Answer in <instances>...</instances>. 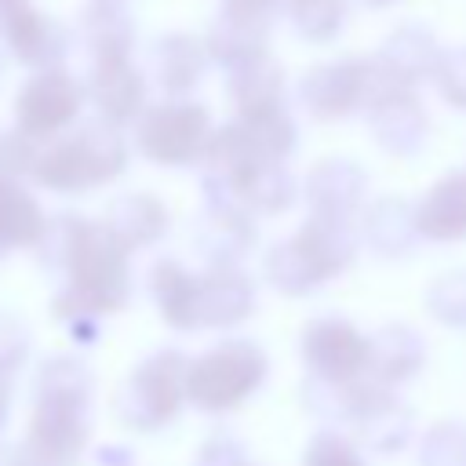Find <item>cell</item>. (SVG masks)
<instances>
[{
	"instance_id": "obj_1",
	"label": "cell",
	"mask_w": 466,
	"mask_h": 466,
	"mask_svg": "<svg viewBox=\"0 0 466 466\" xmlns=\"http://www.w3.org/2000/svg\"><path fill=\"white\" fill-rule=\"evenodd\" d=\"M124 142L109 131V127H87L76 138L33 149L29 138V164L25 171L47 186V189H62V193H76V189H91L109 182L120 167H124Z\"/></svg>"
},
{
	"instance_id": "obj_2",
	"label": "cell",
	"mask_w": 466,
	"mask_h": 466,
	"mask_svg": "<svg viewBox=\"0 0 466 466\" xmlns=\"http://www.w3.org/2000/svg\"><path fill=\"white\" fill-rule=\"evenodd\" d=\"M131 248L106 226V222H76L73 218V233L66 240V258L73 269V291L84 295V302L91 306H116L124 299V284H127V255Z\"/></svg>"
},
{
	"instance_id": "obj_3",
	"label": "cell",
	"mask_w": 466,
	"mask_h": 466,
	"mask_svg": "<svg viewBox=\"0 0 466 466\" xmlns=\"http://www.w3.org/2000/svg\"><path fill=\"white\" fill-rule=\"evenodd\" d=\"M138 146L149 160L160 164H189L208 153V109L204 106H157L142 113Z\"/></svg>"
},
{
	"instance_id": "obj_4",
	"label": "cell",
	"mask_w": 466,
	"mask_h": 466,
	"mask_svg": "<svg viewBox=\"0 0 466 466\" xmlns=\"http://www.w3.org/2000/svg\"><path fill=\"white\" fill-rule=\"evenodd\" d=\"M80 84L69 80L62 69H47L36 80H29L18 95V127L29 138L51 135L66 127L80 109Z\"/></svg>"
},
{
	"instance_id": "obj_5",
	"label": "cell",
	"mask_w": 466,
	"mask_h": 466,
	"mask_svg": "<svg viewBox=\"0 0 466 466\" xmlns=\"http://www.w3.org/2000/svg\"><path fill=\"white\" fill-rule=\"evenodd\" d=\"M91 98L109 124H124L142 109V76L131 69L127 55H102L91 69Z\"/></svg>"
},
{
	"instance_id": "obj_6",
	"label": "cell",
	"mask_w": 466,
	"mask_h": 466,
	"mask_svg": "<svg viewBox=\"0 0 466 466\" xmlns=\"http://www.w3.org/2000/svg\"><path fill=\"white\" fill-rule=\"evenodd\" d=\"M4 29H7V44L11 51L29 62V66H47L51 58L62 55V33L58 25H51L40 11H33L29 4H15L4 15Z\"/></svg>"
},
{
	"instance_id": "obj_7",
	"label": "cell",
	"mask_w": 466,
	"mask_h": 466,
	"mask_svg": "<svg viewBox=\"0 0 466 466\" xmlns=\"http://www.w3.org/2000/svg\"><path fill=\"white\" fill-rule=\"evenodd\" d=\"M309 360L324 371V375H331V379H353L360 368H364V360H368V346L346 328V324H320V328H313V335H309Z\"/></svg>"
},
{
	"instance_id": "obj_8",
	"label": "cell",
	"mask_w": 466,
	"mask_h": 466,
	"mask_svg": "<svg viewBox=\"0 0 466 466\" xmlns=\"http://www.w3.org/2000/svg\"><path fill=\"white\" fill-rule=\"evenodd\" d=\"M40 237H44V215L36 200L25 189H18L7 175H0V244L18 248Z\"/></svg>"
},
{
	"instance_id": "obj_9",
	"label": "cell",
	"mask_w": 466,
	"mask_h": 466,
	"mask_svg": "<svg viewBox=\"0 0 466 466\" xmlns=\"http://www.w3.org/2000/svg\"><path fill=\"white\" fill-rule=\"evenodd\" d=\"M164 208L157 197H146V193H131L124 200H116L106 215V226L127 244V248H138L146 240H153L160 229H164Z\"/></svg>"
},
{
	"instance_id": "obj_10",
	"label": "cell",
	"mask_w": 466,
	"mask_h": 466,
	"mask_svg": "<svg viewBox=\"0 0 466 466\" xmlns=\"http://www.w3.org/2000/svg\"><path fill=\"white\" fill-rule=\"evenodd\" d=\"M160 58V84L171 95H182L197 84L200 69H204V44H197L193 36H164L157 47Z\"/></svg>"
},
{
	"instance_id": "obj_11",
	"label": "cell",
	"mask_w": 466,
	"mask_h": 466,
	"mask_svg": "<svg viewBox=\"0 0 466 466\" xmlns=\"http://www.w3.org/2000/svg\"><path fill=\"white\" fill-rule=\"evenodd\" d=\"M84 33L95 47V58L102 55H127L131 47V22L124 18V11L116 4H91L84 15Z\"/></svg>"
},
{
	"instance_id": "obj_12",
	"label": "cell",
	"mask_w": 466,
	"mask_h": 466,
	"mask_svg": "<svg viewBox=\"0 0 466 466\" xmlns=\"http://www.w3.org/2000/svg\"><path fill=\"white\" fill-rule=\"evenodd\" d=\"M422 466H466V426H437L422 444Z\"/></svg>"
},
{
	"instance_id": "obj_13",
	"label": "cell",
	"mask_w": 466,
	"mask_h": 466,
	"mask_svg": "<svg viewBox=\"0 0 466 466\" xmlns=\"http://www.w3.org/2000/svg\"><path fill=\"white\" fill-rule=\"evenodd\" d=\"M309 466H364V462H360V455H357L346 441H339V437H320V441L313 444Z\"/></svg>"
},
{
	"instance_id": "obj_14",
	"label": "cell",
	"mask_w": 466,
	"mask_h": 466,
	"mask_svg": "<svg viewBox=\"0 0 466 466\" xmlns=\"http://www.w3.org/2000/svg\"><path fill=\"white\" fill-rule=\"evenodd\" d=\"M273 0H226V18H240V22H262V15L269 11Z\"/></svg>"
},
{
	"instance_id": "obj_15",
	"label": "cell",
	"mask_w": 466,
	"mask_h": 466,
	"mask_svg": "<svg viewBox=\"0 0 466 466\" xmlns=\"http://www.w3.org/2000/svg\"><path fill=\"white\" fill-rule=\"evenodd\" d=\"M15 4H22V0H0V11H4V15H7V11H11V7H15Z\"/></svg>"
},
{
	"instance_id": "obj_16",
	"label": "cell",
	"mask_w": 466,
	"mask_h": 466,
	"mask_svg": "<svg viewBox=\"0 0 466 466\" xmlns=\"http://www.w3.org/2000/svg\"><path fill=\"white\" fill-rule=\"evenodd\" d=\"M95 4H120V0H95Z\"/></svg>"
}]
</instances>
